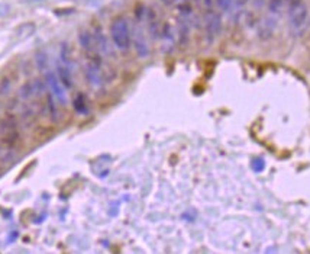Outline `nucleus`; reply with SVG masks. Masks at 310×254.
Masks as SVG:
<instances>
[{
  "instance_id": "13",
  "label": "nucleus",
  "mask_w": 310,
  "mask_h": 254,
  "mask_svg": "<svg viewBox=\"0 0 310 254\" xmlns=\"http://www.w3.org/2000/svg\"><path fill=\"white\" fill-rule=\"evenodd\" d=\"M73 108L77 114L80 115H86L89 112V108H87V100H86V96L83 93H78L74 100H73Z\"/></svg>"
},
{
  "instance_id": "24",
  "label": "nucleus",
  "mask_w": 310,
  "mask_h": 254,
  "mask_svg": "<svg viewBox=\"0 0 310 254\" xmlns=\"http://www.w3.org/2000/svg\"><path fill=\"white\" fill-rule=\"evenodd\" d=\"M203 3H204V6L207 7V9H212V6H213V3H215V0H201Z\"/></svg>"
},
{
  "instance_id": "18",
  "label": "nucleus",
  "mask_w": 310,
  "mask_h": 254,
  "mask_svg": "<svg viewBox=\"0 0 310 254\" xmlns=\"http://www.w3.org/2000/svg\"><path fill=\"white\" fill-rule=\"evenodd\" d=\"M19 98L22 100H29L31 98H34V86L32 81H26L20 89H19Z\"/></svg>"
},
{
  "instance_id": "20",
  "label": "nucleus",
  "mask_w": 310,
  "mask_h": 254,
  "mask_svg": "<svg viewBox=\"0 0 310 254\" xmlns=\"http://www.w3.org/2000/svg\"><path fill=\"white\" fill-rule=\"evenodd\" d=\"M10 92H12V80L7 76H4L0 80V95L1 96H7Z\"/></svg>"
},
{
  "instance_id": "7",
  "label": "nucleus",
  "mask_w": 310,
  "mask_h": 254,
  "mask_svg": "<svg viewBox=\"0 0 310 254\" xmlns=\"http://www.w3.org/2000/svg\"><path fill=\"white\" fill-rule=\"evenodd\" d=\"M132 42H133V47H135L136 54L141 59H146L148 54H149V47H148V42H146V37L144 35V31L141 28H138V26L133 29Z\"/></svg>"
},
{
  "instance_id": "14",
  "label": "nucleus",
  "mask_w": 310,
  "mask_h": 254,
  "mask_svg": "<svg viewBox=\"0 0 310 254\" xmlns=\"http://www.w3.org/2000/svg\"><path fill=\"white\" fill-rule=\"evenodd\" d=\"M160 38L167 44V47H173L174 45V32H173V28L168 22H165L161 28V35Z\"/></svg>"
},
{
  "instance_id": "17",
  "label": "nucleus",
  "mask_w": 310,
  "mask_h": 254,
  "mask_svg": "<svg viewBox=\"0 0 310 254\" xmlns=\"http://www.w3.org/2000/svg\"><path fill=\"white\" fill-rule=\"evenodd\" d=\"M34 32H35V23H32V22L22 23V25L16 29V35H18L19 38H28V37H31Z\"/></svg>"
},
{
  "instance_id": "28",
  "label": "nucleus",
  "mask_w": 310,
  "mask_h": 254,
  "mask_svg": "<svg viewBox=\"0 0 310 254\" xmlns=\"http://www.w3.org/2000/svg\"><path fill=\"white\" fill-rule=\"evenodd\" d=\"M194 1H200V0H194Z\"/></svg>"
},
{
  "instance_id": "2",
  "label": "nucleus",
  "mask_w": 310,
  "mask_h": 254,
  "mask_svg": "<svg viewBox=\"0 0 310 254\" xmlns=\"http://www.w3.org/2000/svg\"><path fill=\"white\" fill-rule=\"evenodd\" d=\"M309 9L305 0H290L289 1V22L290 29L294 35H300L308 23Z\"/></svg>"
},
{
  "instance_id": "4",
  "label": "nucleus",
  "mask_w": 310,
  "mask_h": 254,
  "mask_svg": "<svg viewBox=\"0 0 310 254\" xmlns=\"http://www.w3.org/2000/svg\"><path fill=\"white\" fill-rule=\"evenodd\" d=\"M204 29H206V38L207 42L212 44L220 34L222 31V18L219 13L213 12L212 9H209L206 19H204Z\"/></svg>"
},
{
  "instance_id": "25",
  "label": "nucleus",
  "mask_w": 310,
  "mask_h": 254,
  "mask_svg": "<svg viewBox=\"0 0 310 254\" xmlns=\"http://www.w3.org/2000/svg\"><path fill=\"white\" fill-rule=\"evenodd\" d=\"M164 6H173L174 4V1H177V0H160Z\"/></svg>"
},
{
  "instance_id": "3",
  "label": "nucleus",
  "mask_w": 310,
  "mask_h": 254,
  "mask_svg": "<svg viewBox=\"0 0 310 254\" xmlns=\"http://www.w3.org/2000/svg\"><path fill=\"white\" fill-rule=\"evenodd\" d=\"M0 139L3 145L6 147H13L19 139V129H18L16 118L10 114L4 115L0 119Z\"/></svg>"
},
{
  "instance_id": "6",
  "label": "nucleus",
  "mask_w": 310,
  "mask_h": 254,
  "mask_svg": "<svg viewBox=\"0 0 310 254\" xmlns=\"http://www.w3.org/2000/svg\"><path fill=\"white\" fill-rule=\"evenodd\" d=\"M84 76H86L87 83L91 87H100L102 86L103 78H102L100 61H99V57L97 56L91 57V60L86 64V67H84Z\"/></svg>"
},
{
  "instance_id": "26",
  "label": "nucleus",
  "mask_w": 310,
  "mask_h": 254,
  "mask_svg": "<svg viewBox=\"0 0 310 254\" xmlns=\"http://www.w3.org/2000/svg\"><path fill=\"white\" fill-rule=\"evenodd\" d=\"M38 1H42V0H22V3H38Z\"/></svg>"
},
{
  "instance_id": "1",
  "label": "nucleus",
  "mask_w": 310,
  "mask_h": 254,
  "mask_svg": "<svg viewBox=\"0 0 310 254\" xmlns=\"http://www.w3.org/2000/svg\"><path fill=\"white\" fill-rule=\"evenodd\" d=\"M110 37H112V41H113L115 47L119 51L126 53L130 48L132 34H130L129 22H128V19L125 16L119 15V16H116L112 20V23H110Z\"/></svg>"
},
{
  "instance_id": "8",
  "label": "nucleus",
  "mask_w": 310,
  "mask_h": 254,
  "mask_svg": "<svg viewBox=\"0 0 310 254\" xmlns=\"http://www.w3.org/2000/svg\"><path fill=\"white\" fill-rule=\"evenodd\" d=\"M145 19H146L148 31H149L151 37H152L154 39H158L160 35H161V28H163V25H161L160 18H158V15L155 13V10H154V9H146V16H145Z\"/></svg>"
},
{
  "instance_id": "10",
  "label": "nucleus",
  "mask_w": 310,
  "mask_h": 254,
  "mask_svg": "<svg viewBox=\"0 0 310 254\" xmlns=\"http://www.w3.org/2000/svg\"><path fill=\"white\" fill-rule=\"evenodd\" d=\"M78 44L80 47L90 56H96L94 54V48H96V44H94V38H93V34L87 29H81L78 32Z\"/></svg>"
},
{
  "instance_id": "11",
  "label": "nucleus",
  "mask_w": 310,
  "mask_h": 254,
  "mask_svg": "<svg viewBox=\"0 0 310 254\" xmlns=\"http://www.w3.org/2000/svg\"><path fill=\"white\" fill-rule=\"evenodd\" d=\"M190 38V25H188V18L180 16L179 18V42L182 45H186Z\"/></svg>"
},
{
  "instance_id": "19",
  "label": "nucleus",
  "mask_w": 310,
  "mask_h": 254,
  "mask_svg": "<svg viewBox=\"0 0 310 254\" xmlns=\"http://www.w3.org/2000/svg\"><path fill=\"white\" fill-rule=\"evenodd\" d=\"M283 4H284V0H270L268 3V12L271 16H277L280 15L281 9H283Z\"/></svg>"
},
{
  "instance_id": "29",
  "label": "nucleus",
  "mask_w": 310,
  "mask_h": 254,
  "mask_svg": "<svg viewBox=\"0 0 310 254\" xmlns=\"http://www.w3.org/2000/svg\"><path fill=\"white\" fill-rule=\"evenodd\" d=\"M183 1H184V0H183Z\"/></svg>"
},
{
  "instance_id": "12",
  "label": "nucleus",
  "mask_w": 310,
  "mask_h": 254,
  "mask_svg": "<svg viewBox=\"0 0 310 254\" xmlns=\"http://www.w3.org/2000/svg\"><path fill=\"white\" fill-rule=\"evenodd\" d=\"M57 71H58L57 76H58L60 81L62 83V86H64L65 89H71L73 84H74V81H73V76H71V71H70L68 65L60 64L58 68H57Z\"/></svg>"
},
{
  "instance_id": "16",
  "label": "nucleus",
  "mask_w": 310,
  "mask_h": 254,
  "mask_svg": "<svg viewBox=\"0 0 310 254\" xmlns=\"http://www.w3.org/2000/svg\"><path fill=\"white\" fill-rule=\"evenodd\" d=\"M35 64H36V68L39 71H48L47 67H48V54L47 51H44L42 48L38 50L35 53Z\"/></svg>"
},
{
  "instance_id": "21",
  "label": "nucleus",
  "mask_w": 310,
  "mask_h": 254,
  "mask_svg": "<svg viewBox=\"0 0 310 254\" xmlns=\"http://www.w3.org/2000/svg\"><path fill=\"white\" fill-rule=\"evenodd\" d=\"M60 59L62 60L64 65H70L71 63V56H70V47L67 42H62L61 50H60Z\"/></svg>"
},
{
  "instance_id": "22",
  "label": "nucleus",
  "mask_w": 310,
  "mask_h": 254,
  "mask_svg": "<svg viewBox=\"0 0 310 254\" xmlns=\"http://www.w3.org/2000/svg\"><path fill=\"white\" fill-rule=\"evenodd\" d=\"M216 4H218V7H219L222 12L228 13V12H231V10L234 9L235 0H216Z\"/></svg>"
},
{
  "instance_id": "15",
  "label": "nucleus",
  "mask_w": 310,
  "mask_h": 254,
  "mask_svg": "<svg viewBox=\"0 0 310 254\" xmlns=\"http://www.w3.org/2000/svg\"><path fill=\"white\" fill-rule=\"evenodd\" d=\"M57 103L58 102L55 100L53 93H47V109H48V114H50L53 121L58 119V106H57Z\"/></svg>"
},
{
  "instance_id": "9",
  "label": "nucleus",
  "mask_w": 310,
  "mask_h": 254,
  "mask_svg": "<svg viewBox=\"0 0 310 254\" xmlns=\"http://www.w3.org/2000/svg\"><path fill=\"white\" fill-rule=\"evenodd\" d=\"M93 38H94V44H96V48L105 54V56H109L110 54V48H109V42H108V38L102 29L100 25H94L93 26Z\"/></svg>"
},
{
  "instance_id": "27",
  "label": "nucleus",
  "mask_w": 310,
  "mask_h": 254,
  "mask_svg": "<svg viewBox=\"0 0 310 254\" xmlns=\"http://www.w3.org/2000/svg\"><path fill=\"white\" fill-rule=\"evenodd\" d=\"M261 3H264V0H258V4H261Z\"/></svg>"
},
{
  "instance_id": "23",
  "label": "nucleus",
  "mask_w": 310,
  "mask_h": 254,
  "mask_svg": "<svg viewBox=\"0 0 310 254\" xmlns=\"http://www.w3.org/2000/svg\"><path fill=\"white\" fill-rule=\"evenodd\" d=\"M73 13H75L74 7H58V9H54V15L55 16H68V15H73Z\"/></svg>"
},
{
  "instance_id": "5",
  "label": "nucleus",
  "mask_w": 310,
  "mask_h": 254,
  "mask_svg": "<svg viewBox=\"0 0 310 254\" xmlns=\"http://www.w3.org/2000/svg\"><path fill=\"white\" fill-rule=\"evenodd\" d=\"M45 84L50 87L53 96L55 98V100L61 105L67 103V95H65V87L62 86V83L60 81L58 76L54 71H45V78H44Z\"/></svg>"
}]
</instances>
